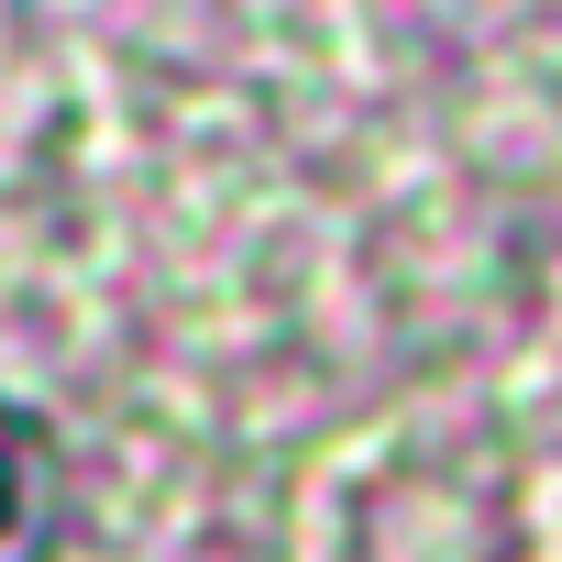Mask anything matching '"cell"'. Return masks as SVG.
Returning a JSON list of instances; mask_svg holds the SVG:
<instances>
[{"mask_svg": "<svg viewBox=\"0 0 562 562\" xmlns=\"http://www.w3.org/2000/svg\"><path fill=\"white\" fill-rule=\"evenodd\" d=\"M56 529V452L23 408H0V562H45Z\"/></svg>", "mask_w": 562, "mask_h": 562, "instance_id": "obj_1", "label": "cell"}]
</instances>
